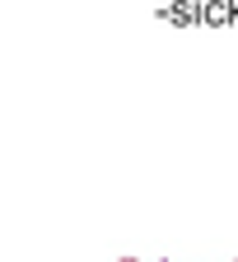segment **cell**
Wrapping results in <instances>:
<instances>
[{
  "label": "cell",
  "instance_id": "obj_1",
  "mask_svg": "<svg viewBox=\"0 0 238 262\" xmlns=\"http://www.w3.org/2000/svg\"><path fill=\"white\" fill-rule=\"evenodd\" d=\"M122 262H135V257H122Z\"/></svg>",
  "mask_w": 238,
  "mask_h": 262
},
{
  "label": "cell",
  "instance_id": "obj_2",
  "mask_svg": "<svg viewBox=\"0 0 238 262\" xmlns=\"http://www.w3.org/2000/svg\"><path fill=\"white\" fill-rule=\"evenodd\" d=\"M233 262H238V257H233Z\"/></svg>",
  "mask_w": 238,
  "mask_h": 262
}]
</instances>
